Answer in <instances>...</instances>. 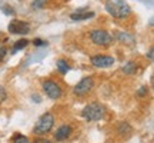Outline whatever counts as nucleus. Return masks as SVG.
I'll use <instances>...</instances> for the list:
<instances>
[{
	"mask_svg": "<svg viewBox=\"0 0 154 143\" xmlns=\"http://www.w3.org/2000/svg\"><path fill=\"white\" fill-rule=\"evenodd\" d=\"M106 10L109 14H111L116 19H124L131 13L130 6L124 0H109L106 3Z\"/></svg>",
	"mask_w": 154,
	"mask_h": 143,
	"instance_id": "obj_1",
	"label": "nucleus"
},
{
	"mask_svg": "<svg viewBox=\"0 0 154 143\" xmlns=\"http://www.w3.org/2000/svg\"><path fill=\"white\" fill-rule=\"evenodd\" d=\"M104 106L100 103H90L82 110V116L88 122H97L104 116Z\"/></svg>",
	"mask_w": 154,
	"mask_h": 143,
	"instance_id": "obj_2",
	"label": "nucleus"
},
{
	"mask_svg": "<svg viewBox=\"0 0 154 143\" xmlns=\"http://www.w3.org/2000/svg\"><path fill=\"white\" fill-rule=\"evenodd\" d=\"M53 126H54V116L51 113H44L37 120L33 132L36 135H46V133H49L53 129Z\"/></svg>",
	"mask_w": 154,
	"mask_h": 143,
	"instance_id": "obj_3",
	"label": "nucleus"
},
{
	"mask_svg": "<svg viewBox=\"0 0 154 143\" xmlns=\"http://www.w3.org/2000/svg\"><path fill=\"white\" fill-rule=\"evenodd\" d=\"M90 39L94 44L97 46H110L113 43V37L107 33L106 30H100V29H96L90 33Z\"/></svg>",
	"mask_w": 154,
	"mask_h": 143,
	"instance_id": "obj_4",
	"label": "nucleus"
},
{
	"mask_svg": "<svg viewBox=\"0 0 154 143\" xmlns=\"http://www.w3.org/2000/svg\"><path fill=\"white\" fill-rule=\"evenodd\" d=\"M93 86H94L93 77L87 76L77 83L76 86H74V89H73V92H74V94H77V96H84V94H87L88 92L93 89Z\"/></svg>",
	"mask_w": 154,
	"mask_h": 143,
	"instance_id": "obj_5",
	"label": "nucleus"
},
{
	"mask_svg": "<svg viewBox=\"0 0 154 143\" xmlns=\"http://www.w3.org/2000/svg\"><path fill=\"white\" fill-rule=\"evenodd\" d=\"M43 89H44V93L49 96L50 99H60L61 97V87L57 84L56 82H51V80H46L43 83Z\"/></svg>",
	"mask_w": 154,
	"mask_h": 143,
	"instance_id": "obj_6",
	"label": "nucleus"
},
{
	"mask_svg": "<svg viewBox=\"0 0 154 143\" xmlns=\"http://www.w3.org/2000/svg\"><path fill=\"white\" fill-rule=\"evenodd\" d=\"M7 29L13 34H27L30 32V24L23 20H11Z\"/></svg>",
	"mask_w": 154,
	"mask_h": 143,
	"instance_id": "obj_7",
	"label": "nucleus"
},
{
	"mask_svg": "<svg viewBox=\"0 0 154 143\" xmlns=\"http://www.w3.org/2000/svg\"><path fill=\"white\" fill-rule=\"evenodd\" d=\"M114 57L111 56H103V55H96L91 57V63L96 67H110L114 65Z\"/></svg>",
	"mask_w": 154,
	"mask_h": 143,
	"instance_id": "obj_8",
	"label": "nucleus"
},
{
	"mask_svg": "<svg viewBox=\"0 0 154 143\" xmlns=\"http://www.w3.org/2000/svg\"><path fill=\"white\" fill-rule=\"evenodd\" d=\"M70 135H72V127L67 126V125H63V126H60L56 130L54 138H56V140L61 142V140H66V139L70 138Z\"/></svg>",
	"mask_w": 154,
	"mask_h": 143,
	"instance_id": "obj_9",
	"label": "nucleus"
},
{
	"mask_svg": "<svg viewBox=\"0 0 154 143\" xmlns=\"http://www.w3.org/2000/svg\"><path fill=\"white\" fill-rule=\"evenodd\" d=\"M94 13L93 11H77V13H72L70 17H72V20H87L90 17H93Z\"/></svg>",
	"mask_w": 154,
	"mask_h": 143,
	"instance_id": "obj_10",
	"label": "nucleus"
},
{
	"mask_svg": "<svg viewBox=\"0 0 154 143\" xmlns=\"http://www.w3.org/2000/svg\"><path fill=\"white\" fill-rule=\"evenodd\" d=\"M131 132H133V129L127 122H120V123H119V126H117V133H119V135H121V136H124V135L128 136V135H131Z\"/></svg>",
	"mask_w": 154,
	"mask_h": 143,
	"instance_id": "obj_11",
	"label": "nucleus"
},
{
	"mask_svg": "<svg viewBox=\"0 0 154 143\" xmlns=\"http://www.w3.org/2000/svg\"><path fill=\"white\" fill-rule=\"evenodd\" d=\"M57 69H59V72H60L61 75H66L70 67H69V63L66 60L60 59V60H57Z\"/></svg>",
	"mask_w": 154,
	"mask_h": 143,
	"instance_id": "obj_12",
	"label": "nucleus"
},
{
	"mask_svg": "<svg viewBox=\"0 0 154 143\" xmlns=\"http://www.w3.org/2000/svg\"><path fill=\"white\" fill-rule=\"evenodd\" d=\"M136 70H137V65L134 62H128L126 66L123 67V72L126 75H133V73H136Z\"/></svg>",
	"mask_w": 154,
	"mask_h": 143,
	"instance_id": "obj_13",
	"label": "nucleus"
},
{
	"mask_svg": "<svg viewBox=\"0 0 154 143\" xmlns=\"http://www.w3.org/2000/svg\"><path fill=\"white\" fill-rule=\"evenodd\" d=\"M27 44H29V40H26V39L17 40L16 43H14V49H13V52H17V50H20V49H24Z\"/></svg>",
	"mask_w": 154,
	"mask_h": 143,
	"instance_id": "obj_14",
	"label": "nucleus"
},
{
	"mask_svg": "<svg viewBox=\"0 0 154 143\" xmlns=\"http://www.w3.org/2000/svg\"><path fill=\"white\" fill-rule=\"evenodd\" d=\"M13 143H30L29 139L26 136H22V135H16L14 139H13Z\"/></svg>",
	"mask_w": 154,
	"mask_h": 143,
	"instance_id": "obj_15",
	"label": "nucleus"
},
{
	"mask_svg": "<svg viewBox=\"0 0 154 143\" xmlns=\"http://www.w3.org/2000/svg\"><path fill=\"white\" fill-rule=\"evenodd\" d=\"M46 3H47V0H33L32 7H33V9H42Z\"/></svg>",
	"mask_w": 154,
	"mask_h": 143,
	"instance_id": "obj_16",
	"label": "nucleus"
},
{
	"mask_svg": "<svg viewBox=\"0 0 154 143\" xmlns=\"http://www.w3.org/2000/svg\"><path fill=\"white\" fill-rule=\"evenodd\" d=\"M147 93H149V89L146 87V86H143V87H140V90L137 92L138 96H146Z\"/></svg>",
	"mask_w": 154,
	"mask_h": 143,
	"instance_id": "obj_17",
	"label": "nucleus"
},
{
	"mask_svg": "<svg viewBox=\"0 0 154 143\" xmlns=\"http://www.w3.org/2000/svg\"><path fill=\"white\" fill-rule=\"evenodd\" d=\"M33 143H51V142L47 140V139H44V138H37V139H34Z\"/></svg>",
	"mask_w": 154,
	"mask_h": 143,
	"instance_id": "obj_18",
	"label": "nucleus"
},
{
	"mask_svg": "<svg viewBox=\"0 0 154 143\" xmlns=\"http://www.w3.org/2000/svg\"><path fill=\"white\" fill-rule=\"evenodd\" d=\"M33 43H34V46H43V44H46V42H43L42 39H34Z\"/></svg>",
	"mask_w": 154,
	"mask_h": 143,
	"instance_id": "obj_19",
	"label": "nucleus"
},
{
	"mask_svg": "<svg viewBox=\"0 0 154 143\" xmlns=\"http://www.w3.org/2000/svg\"><path fill=\"white\" fill-rule=\"evenodd\" d=\"M6 99V93H5V89L0 87V102H3Z\"/></svg>",
	"mask_w": 154,
	"mask_h": 143,
	"instance_id": "obj_20",
	"label": "nucleus"
},
{
	"mask_svg": "<svg viewBox=\"0 0 154 143\" xmlns=\"http://www.w3.org/2000/svg\"><path fill=\"white\" fill-rule=\"evenodd\" d=\"M5 55H6V49L5 47H2V49H0V59H3Z\"/></svg>",
	"mask_w": 154,
	"mask_h": 143,
	"instance_id": "obj_21",
	"label": "nucleus"
},
{
	"mask_svg": "<svg viewBox=\"0 0 154 143\" xmlns=\"http://www.w3.org/2000/svg\"><path fill=\"white\" fill-rule=\"evenodd\" d=\"M147 56H149V59H153V47L149 50V55H147Z\"/></svg>",
	"mask_w": 154,
	"mask_h": 143,
	"instance_id": "obj_22",
	"label": "nucleus"
}]
</instances>
